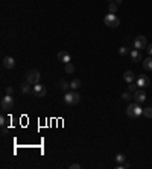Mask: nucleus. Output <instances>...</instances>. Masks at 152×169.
<instances>
[{
    "instance_id": "f257e3e1",
    "label": "nucleus",
    "mask_w": 152,
    "mask_h": 169,
    "mask_svg": "<svg viewBox=\"0 0 152 169\" xmlns=\"http://www.w3.org/2000/svg\"><path fill=\"white\" fill-rule=\"evenodd\" d=\"M126 114L132 119H137L143 114V108L139 105V102H134V104H129L128 108H126Z\"/></svg>"
},
{
    "instance_id": "f03ea898",
    "label": "nucleus",
    "mask_w": 152,
    "mask_h": 169,
    "mask_svg": "<svg viewBox=\"0 0 152 169\" xmlns=\"http://www.w3.org/2000/svg\"><path fill=\"white\" fill-rule=\"evenodd\" d=\"M79 101H81V94L78 91H67L64 94V102L67 105H76L79 104Z\"/></svg>"
},
{
    "instance_id": "7ed1b4c3",
    "label": "nucleus",
    "mask_w": 152,
    "mask_h": 169,
    "mask_svg": "<svg viewBox=\"0 0 152 169\" xmlns=\"http://www.w3.org/2000/svg\"><path fill=\"white\" fill-rule=\"evenodd\" d=\"M104 23H105L108 28H117V26L120 25V20H119V17H117L116 14L110 12V14H107V15H105Z\"/></svg>"
},
{
    "instance_id": "20e7f679",
    "label": "nucleus",
    "mask_w": 152,
    "mask_h": 169,
    "mask_svg": "<svg viewBox=\"0 0 152 169\" xmlns=\"http://www.w3.org/2000/svg\"><path fill=\"white\" fill-rule=\"evenodd\" d=\"M0 107H2L3 111H9V110H12V107H14V98H12V94H6L5 98H2Z\"/></svg>"
},
{
    "instance_id": "39448f33",
    "label": "nucleus",
    "mask_w": 152,
    "mask_h": 169,
    "mask_svg": "<svg viewBox=\"0 0 152 169\" xmlns=\"http://www.w3.org/2000/svg\"><path fill=\"white\" fill-rule=\"evenodd\" d=\"M40 79H41V75L38 70H29L26 73V81H29L31 84H38Z\"/></svg>"
},
{
    "instance_id": "423d86ee",
    "label": "nucleus",
    "mask_w": 152,
    "mask_h": 169,
    "mask_svg": "<svg viewBox=\"0 0 152 169\" xmlns=\"http://www.w3.org/2000/svg\"><path fill=\"white\" fill-rule=\"evenodd\" d=\"M146 47H148V40H146L145 35L135 37V40H134V49L140 50V49H146Z\"/></svg>"
},
{
    "instance_id": "0eeeda50",
    "label": "nucleus",
    "mask_w": 152,
    "mask_h": 169,
    "mask_svg": "<svg viewBox=\"0 0 152 169\" xmlns=\"http://www.w3.org/2000/svg\"><path fill=\"white\" fill-rule=\"evenodd\" d=\"M46 93H47V90H46L44 85H41L40 83H38V84H34V90H32V94H34V96L43 98V96H46Z\"/></svg>"
},
{
    "instance_id": "6e6552de",
    "label": "nucleus",
    "mask_w": 152,
    "mask_h": 169,
    "mask_svg": "<svg viewBox=\"0 0 152 169\" xmlns=\"http://www.w3.org/2000/svg\"><path fill=\"white\" fill-rule=\"evenodd\" d=\"M31 83L29 81H25V83H21V85H20V90H21V93L23 94H32V87H31Z\"/></svg>"
},
{
    "instance_id": "1a4fd4ad",
    "label": "nucleus",
    "mask_w": 152,
    "mask_h": 169,
    "mask_svg": "<svg viewBox=\"0 0 152 169\" xmlns=\"http://www.w3.org/2000/svg\"><path fill=\"white\" fill-rule=\"evenodd\" d=\"M149 78L146 76V75H140L139 78H137V85L140 87V88H145V87H148L149 85Z\"/></svg>"
},
{
    "instance_id": "9d476101",
    "label": "nucleus",
    "mask_w": 152,
    "mask_h": 169,
    "mask_svg": "<svg viewBox=\"0 0 152 169\" xmlns=\"http://www.w3.org/2000/svg\"><path fill=\"white\" fill-rule=\"evenodd\" d=\"M2 64H3L5 69H12V67L15 66V60H14L12 56H5L3 61H2Z\"/></svg>"
},
{
    "instance_id": "9b49d317",
    "label": "nucleus",
    "mask_w": 152,
    "mask_h": 169,
    "mask_svg": "<svg viewBox=\"0 0 152 169\" xmlns=\"http://www.w3.org/2000/svg\"><path fill=\"white\" fill-rule=\"evenodd\" d=\"M134 99H135V102H139V104L145 102V101H146V93H145V90H137V91L134 93Z\"/></svg>"
},
{
    "instance_id": "f8f14e48",
    "label": "nucleus",
    "mask_w": 152,
    "mask_h": 169,
    "mask_svg": "<svg viewBox=\"0 0 152 169\" xmlns=\"http://www.w3.org/2000/svg\"><path fill=\"white\" fill-rule=\"evenodd\" d=\"M58 60H59L61 63L67 64V63H70V53L66 52V50H61V52H58Z\"/></svg>"
},
{
    "instance_id": "ddd939ff",
    "label": "nucleus",
    "mask_w": 152,
    "mask_h": 169,
    "mask_svg": "<svg viewBox=\"0 0 152 169\" xmlns=\"http://www.w3.org/2000/svg\"><path fill=\"white\" fill-rule=\"evenodd\" d=\"M129 55H131V60H132L134 63H139V61H142V53H140V50L134 49V50H131V52H129Z\"/></svg>"
},
{
    "instance_id": "4468645a",
    "label": "nucleus",
    "mask_w": 152,
    "mask_h": 169,
    "mask_svg": "<svg viewBox=\"0 0 152 169\" xmlns=\"http://www.w3.org/2000/svg\"><path fill=\"white\" fill-rule=\"evenodd\" d=\"M143 69L148 72H152V55L143 60Z\"/></svg>"
},
{
    "instance_id": "2eb2a0df",
    "label": "nucleus",
    "mask_w": 152,
    "mask_h": 169,
    "mask_svg": "<svg viewBox=\"0 0 152 169\" xmlns=\"http://www.w3.org/2000/svg\"><path fill=\"white\" fill-rule=\"evenodd\" d=\"M123 79H125L128 84H131V83L134 81V72H131V70H126V72L123 73Z\"/></svg>"
},
{
    "instance_id": "dca6fc26",
    "label": "nucleus",
    "mask_w": 152,
    "mask_h": 169,
    "mask_svg": "<svg viewBox=\"0 0 152 169\" xmlns=\"http://www.w3.org/2000/svg\"><path fill=\"white\" fill-rule=\"evenodd\" d=\"M81 87H82L81 79H73V81L70 83V90H78V88H81Z\"/></svg>"
},
{
    "instance_id": "f3484780",
    "label": "nucleus",
    "mask_w": 152,
    "mask_h": 169,
    "mask_svg": "<svg viewBox=\"0 0 152 169\" xmlns=\"http://www.w3.org/2000/svg\"><path fill=\"white\" fill-rule=\"evenodd\" d=\"M58 85H59V88H61L63 91H66V93L70 90V84H69L67 81H64V79H63V81H59V84H58Z\"/></svg>"
},
{
    "instance_id": "a211bd4d",
    "label": "nucleus",
    "mask_w": 152,
    "mask_h": 169,
    "mask_svg": "<svg viewBox=\"0 0 152 169\" xmlns=\"http://www.w3.org/2000/svg\"><path fill=\"white\" fill-rule=\"evenodd\" d=\"M143 116L148 117V119H152V105L148 107V108H143Z\"/></svg>"
},
{
    "instance_id": "6ab92c4d",
    "label": "nucleus",
    "mask_w": 152,
    "mask_h": 169,
    "mask_svg": "<svg viewBox=\"0 0 152 169\" xmlns=\"http://www.w3.org/2000/svg\"><path fill=\"white\" fill-rule=\"evenodd\" d=\"M116 162H117V165H122V163L126 162V157H125L123 154H117V156H116Z\"/></svg>"
},
{
    "instance_id": "aec40b11",
    "label": "nucleus",
    "mask_w": 152,
    "mask_h": 169,
    "mask_svg": "<svg viewBox=\"0 0 152 169\" xmlns=\"http://www.w3.org/2000/svg\"><path fill=\"white\" fill-rule=\"evenodd\" d=\"M129 53V49L126 47V46H122L120 49H119V55L120 56H125V55H128Z\"/></svg>"
},
{
    "instance_id": "412c9836",
    "label": "nucleus",
    "mask_w": 152,
    "mask_h": 169,
    "mask_svg": "<svg viewBox=\"0 0 152 169\" xmlns=\"http://www.w3.org/2000/svg\"><path fill=\"white\" fill-rule=\"evenodd\" d=\"M66 72H67V73H70V75L75 72V67H73V64H72V63H67V64H66Z\"/></svg>"
},
{
    "instance_id": "4be33fe9",
    "label": "nucleus",
    "mask_w": 152,
    "mask_h": 169,
    "mask_svg": "<svg viewBox=\"0 0 152 169\" xmlns=\"http://www.w3.org/2000/svg\"><path fill=\"white\" fill-rule=\"evenodd\" d=\"M122 99H123V101H131V99H132L131 91H125V93H122Z\"/></svg>"
},
{
    "instance_id": "5701e85b",
    "label": "nucleus",
    "mask_w": 152,
    "mask_h": 169,
    "mask_svg": "<svg viewBox=\"0 0 152 169\" xmlns=\"http://www.w3.org/2000/svg\"><path fill=\"white\" fill-rule=\"evenodd\" d=\"M128 90H129L131 93H135V91L139 90V85H137V83H135V84H134V83H131V84H129V88H128Z\"/></svg>"
},
{
    "instance_id": "b1692460",
    "label": "nucleus",
    "mask_w": 152,
    "mask_h": 169,
    "mask_svg": "<svg viewBox=\"0 0 152 169\" xmlns=\"http://www.w3.org/2000/svg\"><path fill=\"white\" fill-rule=\"evenodd\" d=\"M108 9H110V12H116V11H117V3H116V2H111V3H110V6H108Z\"/></svg>"
},
{
    "instance_id": "393cba45",
    "label": "nucleus",
    "mask_w": 152,
    "mask_h": 169,
    "mask_svg": "<svg viewBox=\"0 0 152 169\" xmlns=\"http://www.w3.org/2000/svg\"><path fill=\"white\" fill-rule=\"evenodd\" d=\"M5 93H6V94H12V93H14V88H12V87H6V88H5Z\"/></svg>"
},
{
    "instance_id": "a878e982",
    "label": "nucleus",
    "mask_w": 152,
    "mask_h": 169,
    "mask_svg": "<svg viewBox=\"0 0 152 169\" xmlns=\"http://www.w3.org/2000/svg\"><path fill=\"white\" fill-rule=\"evenodd\" d=\"M0 125H2V127L6 125V117H5V116H0Z\"/></svg>"
},
{
    "instance_id": "bb28decb",
    "label": "nucleus",
    "mask_w": 152,
    "mask_h": 169,
    "mask_svg": "<svg viewBox=\"0 0 152 169\" xmlns=\"http://www.w3.org/2000/svg\"><path fill=\"white\" fill-rule=\"evenodd\" d=\"M69 168L70 169H81V165H79V163H72Z\"/></svg>"
},
{
    "instance_id": "cd10ccee",
    "label": "nucleus",
    "mask_w": 152,
    "mask_h": 169,
    "mask_svg": "<svg viewBox=\"0 0 152 169\" xmlns=\"http://www.w3.org/2000/svg\"><path fill=\"white\" fill-rule=\"evenodd\" d=\"M146 50H148V53H149V55H152V44H148Z\"/></svg>"
},
{
    "instance_id": "c85d7f7f",
    "label": "nucleus",
    "mask_w": 152,
    "mask_h": 169,
    "mask_svg": "<svg viewBox=\"0 0 152 169\" xmlns=\"http://www.w3.org/2000/svg\"><path fill=\"white\" fill-rule=\"evenodd\" d=\"M114 2H116V3H117V5H120V3H122V2H123V0H114Z\"/></svg>"
},
{
    "instance_id": "c756f323",
    "label": "nucleus",
    "mask_w": 152,
    "mask_h": 169,
    "mask_svg": "<svg viewBox=\"0 0 152 169\" xmlns=\"http://www.w3.org/2000/svg\"><path fill=\"white\" fill-rule=\"evenodd\" d=\"M108 2H114V0H108Z\"/></svg>"
}]
</instances>
